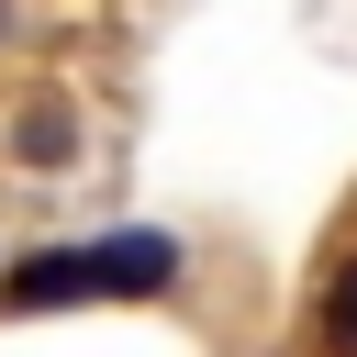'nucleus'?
I'll use <instances>...</instances> for the list:
<instances>
[{"instance_id": "f03ea898", "label": "nucleus", "mask_w": 357, "mask_h": 357, "mask_svg": "<svg viewBox=\"0 0 357 357\" xmlns=\"http://www.w3.org/2000/svg\"><path fill=\"white\" fill-rule=\"evenodd\" d=\"M11 145H22L33 167H67V156H78V112H67L56 89H45V100H22V123H11Z\"/></svg>"}, {"instance_id": "7ed1b4c3", "label": "nucleus", "mask_w": 357, "mask_h": 357, "mask_svg": "<svg viewBox=\"0 0 357 357\" xmlns=\"http://www.w3.org/2000/svg\"><path fill=\"white\" fill-rule=\"evenodd\" d=\"M324 346H335V357H357V257L324 279Z\"/></svg>"}, {"instance_id": "f257e3e1", "label": "nucleus", "mask_w": 357, "mask_h": 357, "mask_svg": "<svg viewBox=\"0 0 357 357\" xmlns=\"http://www.w3.org/2000/svg\"><path fill=\"white\" fill-rule=\"evenodd\" d=\"M178 279V234H89V245H45L0 279L11 312H56V301H156Z\"/></svg>"}]
</instances>
